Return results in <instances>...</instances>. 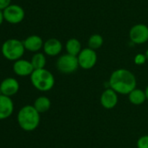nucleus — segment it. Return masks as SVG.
<instances>
[{"instance_id":"14","label":"nucleus","mask_w":148,"mask_h":148,"mask_svg":"<svg viewBox=\"0 0 148 148\" xmlns=\"http://www.w3.org/2000/svg\"><path fill=\"white\" fill-rule=\"evenodd\" d=\"M14 111V103L10 97L0 95V121L9 118Z\"/></svg>"},{"instance_id":"24","label":"nucleus","mask_w":148,"mask_h":148,"mask_svg":"<svg viewBox=\"0 0 148 148\" xmlns=\"http://www.w3.org/2000/svg\"><path fill=\"white\" fill-rule=\"evenodd\" d=\"M145 93H146V95H147V100L148 101V86L147 87L146 90H145Z\"/></svg>"},{"instance_id":"26","label":"nucleus","mask_w":148,"mask_h":148,"mask_svg":"<svg viewBox=\"0 0 148 148\" xmlns=\"http://www.w3.org/2000/svg\"><path fill=\"white\" fill-rule=\"evenodd\" d=\"M2 95V94H1V91H0V95Z\"/></svg>"},{"instance_id":"19","label":"nucleus","mask_w":148,"mask_h":148,"mask_svg":"<svg viewBox=\"0 0 148 148\" xmlns=\"http://www.w3.org/2000/svg\"><path fill=\"white\" fill-rule=\"evenodd\" d=\"M104 43V39L99 34H93L88 39V48L97 50L102 47Z\"/></svg>"},{"instance_id":"1","label":"nucleus","mask_w":148,"mask_h":148,"mask_svg":"<svg viewBox=\"0 0 148 148\" xmlns=\"http://www.w3.org/2000/svg\"><path fill=\"white\" fill-rule=\"evenodd\" d=\"M109 86L118 95H129L136 88V77L130 70L119 69L112 73L109 79Z\"/></svg>"},{"instance_id":"22","label":"nucleus","mask_w":148,"mask_h":148,"mask_svg":"<svg viewBox=\"0 0 148 148\" xmlns=\"http://www.w3.org/2000/svg\"><path fill=\"white\" fill-rule=\"evenodd\" d=\"M11 4V0H0V10H4Z\"/></svg>"},{"instance_id":"8","label":"nucleus","mask_w":148,"mask_h":148,"mask_svg":"<svg viewBox=\"0 0 148 148\" xmlns=\"http://www.w3.org/2000/svg\"><path fill=\"white\" fill-rule=\"evenodd\" d=\"M130 40L135 44H144L148 41V27L144 23L133 25L129 31Z\"/></svg>"},{"instance_id":"16","label":"nucleus","mask_w":148,"mask_h":148,"mask_svg":"<svg viewBox=\"0 0 148 148\" xmlns=\"http://www.w3.org/2000/svg\"><path fill=\"white\" fill-rule=\"evenodd\" d=\"M65 49L67 54L78 56L82 50V46L77 38H70L65 43Z\"/></svg>"},{"instance_id":"4","label":"nucleus","mask_w":148,"mask_h":148,"mask_svg":"<svg viewBox=\"0 0 148 148\" xmlns=\"http://www.w3.org/2000/svg\"><path fill=\"white\" fill-rule=\"evenodd\" d=\"M25 51L23 41L16 38L6 40L1 47V52L4 58L9 61H17L22 58Z\"/></svg>"},{"instance_id":"3","label":"nucleus","mask_w":148,"mask_h":148,"mask_svg":"<svg viewBox=\"0 0 148 148\" xmlns=\"http://www.w3.org/2000/svg\"><path fill=\"white\" fill-rule=\"evenodd\" d=\"M30 77L32 86L41 92L50 91L54 87V75L45 69H35Z\"/></svg>"},{"instance_id":"25","label":"nucleus","mask_w":148,"mask_h":148,"mask_svg":"<svg viewBox=\"0 0 148 148\" xmlns=\"http://www.w3.org/2000/svg\"><path fill=\"white\" fill-rule=\"evenodd\" d=\"M145 55H146V56H147V58L148 60V49L146 51V54H145Z\"/></svg>"},{"instance_id":"5","label":"nucleus","mask_w":148,"mask_h":148,"mask_svg":"<svg viewBox=\"0 0 148 148\" xmlns=\"http://www.w3.org/2000/svg\"><path fill=\"white\" fill-rule=\"evenodd\" d=\"M58 70L62 74H72L79 67L78 57L70 54H65L59 56L56 62Z\"/></svg>"},{"instance_id":"17","label":"nucleus","mask_w":148,"mask_h":148,"mask_svg":"<svg viewBox=\"0 0 148 148\" xmlns=\"http://www.w3.org/2000/svg\"><path fill=\"white\" fill-rule=\"evenodd\" d=\"M51 101L48 97L46 96H39L38 97L33 104V107L36 108V110L39 113V114H43L47 112L50 108H51Z\"/></svg>"},{"instance_id":"23","label":"nucleus","mask_w":148,"mask_h":148,"mask_svg":"<svg viewBox=\"0 0 148 148\" xmlns=\"http://www.w3.org/2000/svg\"><path fill=\"white\" fill-rule=\"evenodd\" d=\"M4 21V18H3V10H0V25L3 23V22Z\"/></svg>"},{"instance_id":"21","label":"nucleus","mask_w":148,"mask_h":148,"mask_svg":"<svg viewBox=\"0 0 148 148\" xmlns=\"http://www.w3.org/2000/svg\"><path fill=\"white\" fill-rule=\"evenodd\" d=\"M137 148H148V135H143L138 140Z\"/></svg>"},{"instance_id":"20","label":"nucleus","mask_w":148,"mask_h":148,"mask_svg":"<svg viewBox=\"0 0 148 148\" xmlns=\"http://www.w3.org/2000/svg\"><path fill=\"white\" fill-rule=\"evenodd\" d=\"M147 60V58L145 54L140 53V54H137L134 56V63L136 65H143V64L146 63Z\"/></svg>"},{"instance_id":"13","label":"nucleus","mask_w":148,"mask_h":148,"mask_svg":"<svg viewBox=\"0 0 148 148\" xmlns=\"http://www.w3.org/2000/svg\"><path fill=\"white\" fill-rule=\"evenodd\" d=\"M44 42L43 41V39L39 36H37V35L29 36L23 41L25 50H28L30 52H34V53L38 52L41 49H43Z\"/></svg>"},{"instance_id":"12","label":"nucleus","mask_w":148,"mask_h":148,"mask_svg":"<svg viewBox=\"0 0 148 148\" xmlns=\"http://www.w3.org/2000/svg\"><path fill=\"white\" fill-rule=\"evenodd\" d=\"M43 49L45 55L49 56H57L61 53L63 44L57 38H50L44 42Z\"/></svg>"},{"instance_id":"9","label":"nucleus","mask_w":148,"mask_h":148,"mask_svg":"<svg viewBox=\"0 0 148 148\" xmlns=\"http://www.w3.org/2000/svg\"><path fill=\"white\" fill-rule=\"evenodd\" d=\"M19 90V82L17 79L8 77L3 80L0 83V91L3 95L10 97L15 95Z\"/></svg>"},{"instance_id":"10","label":"nucleus","mask_w":148,"mask_h":148,"mask_svg":"<svg viewBox=\"0 0 148 148\" xmlns=\"http://www.w3.org/2000/svg\"><path fill=\"white\" fill-rule=\"evenodd\" d=\"M119 97L118 94L112 88H107L101 94L100 103L102 107L106 109H113L118 104Z\"/></svg>"},{"instance_id":"6","label":"nucleus","mask_w":148,"mask_h":148,"mask_svg":"<svg viewBox=\"0 0 148 148\" xmlns=\"http://www.w3.org/2000/svg\"><path fill=\"white\" fill-rule=\"evenodd\" d=\"M78 61L79 65L83 69H92L98 61V56L96 50H93L90 48L82 49L81 52L79 54Z\"/></svg>"},{"instance_id":"2","label":"nucleus","mask_w":148,"mask_h":148,"mask_svg":"<svg viewBox=\"0 0 148 148\" xmlns=\"http://www.w3.org/2000/svg\"><path fill=\"white\" fill-rule=\"evenodd\" d=\"M17 118L19 127L26 132L34 131L40 123V114L31 105L21 108Z\"/></svg>"},{"instance_id":"15","label":"nucleus","mask_w":148,"mask_h":148,"mask_svg":"<svg viewBox=\"0 0 148 148\" xmlns=\"http://www.w3.org/2000/svg\"><path fill=\"white\" fill-rule=\"evenodd\" d=\"M128 99L132 104L139 106V105L143 104L147 101V95H146L145 91L135 88L128 95Z\"/></svg>"},{"instance_id":"11","label":"nucleus","mask_w":148,"mask_h":148,"mask_svg":"<svg viewBox=\"0 0 148 148\" xmlns=\"http://www.w3.org/2000/svg\"><path fill=\"white\" fill-rule=\"evenodd\" d=\"M14 73L18 76H28L32 74L35 70L31 61H27L24 59H19L15 61L12 66Z\"/></svg>"},{"instance_id":"18","label":"nucleus","mask_w":148,"mask_h":148,"mask_svg":"<svg viewBox=\"0 0 148 148\" xmlns=\"http://www.w3.org/2000/svg\"><path fill=\"white\" fill-rule=\"evenodd\" d=\"M31 62L34 69H44V67L46 65V58H45L44 54L40 53V52L35 53L31 59Z\"/></svg>"},{"instance_id":"7","label":"nucleus","mask_w":148,"mask_h":148,"mask_svg":"<svg viewBox=\"0 0 148 148\" xmlns=\"http://www.w3.org/2000/svg\"><path fill=\"white\" fill-rule=\"evenodd\" d=\"M4 21L11 24H17L21 23L24 16V10L17 4H10L4 10H3Z\"/></svg>"}]
</instances>
